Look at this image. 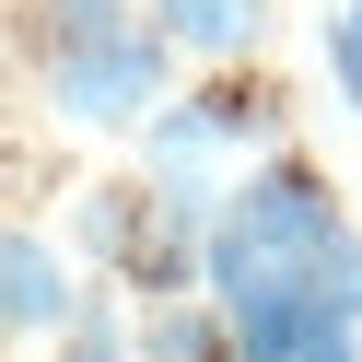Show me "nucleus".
I'll return each mask as SVG.
<instances>
[{"instance_id": "39448f33", "label": "nucleus", "mask_w": 362, "mask_h": 362, "mask_svg": "<svg viewBox=\"0 0 362 362\" xmlns=\"http://www.w3.org/2000/svg\"><path fill=\"white\" fill-rule=\"evenodd\" d=\"M327 71H339V105L362 117V0H339V12H327Z\"/></svg>"}, {"instance_id": "20e7f679", "label": "nucleus", "mask_w": 362, "mask_h": 362, "mask_svg": "<svg viewBox=\"0 0 362 362\" xmlns=\"http://www.w3.org/2000/svg\"><path fill=\"white\" fill-rule=\"evenodd\" d=\"M152 0H24L12 12V47H59V35H105V24H141Z\"/></svg>"}, {"instance_id": "f257e3e1", "label": "nucleus", "mask_w": 362, "mask_h": 362, "mask_svg": "<svg viewBox=\"0 0 362 362\" xmlns=\"http://www.w3.org/2000/svg\"><path fill=\"white\" fill-rule=\"evenodd\" d=\"M24 59V94H35V117H59V129H141L152 105L175 94V35H164V12H141V24H105V35H59V47H12Z\"/></svg>"}, {"instance_id": "7ed1b4c3", "label": "nucleus", "mask_w": 362, "mask_h": 362, "mask_svg": "<svg viewBox=\"0 0 362 362\" xmlns=\"http://www.w3.org/2000/svg\"><path fill=\"white\" fill-rule=\"evenodd\" d=\"M152 12H164V35L199 71H234V59L269 47V0H152Z\"/></svg>"}, {"instance_id": "423d86ee", "label": "nucleus", "mask_w": 362, "mask_h": 362, "mask_svg": "<svg viewBox=\"0 0 362 362\" xmlns=\"http://www.w3.org/2000/svg\"><path fill=\"white\" fill-rule=\"evenodd\" d=\"M315 292L362 315V234H339V245H327V269H315Z\"/></svg>"}, {"instance_id": "f03ea898", "label": "nucleus", "mask_w": 362, "mask_h": 362, "mask_svg": "<svg viewBox=\"0 0 362 362\" xmlns=\"http://www.w3.org/2000/svg\"><path fill=\"white\" fill-rule=\"evenodd\" d=\"M82 304H94V292L71 281L59 234H47L35 211H12V234H0V327H12V339L35 351V339H59V327H71Z\"/></svg>"}]
</instances>
